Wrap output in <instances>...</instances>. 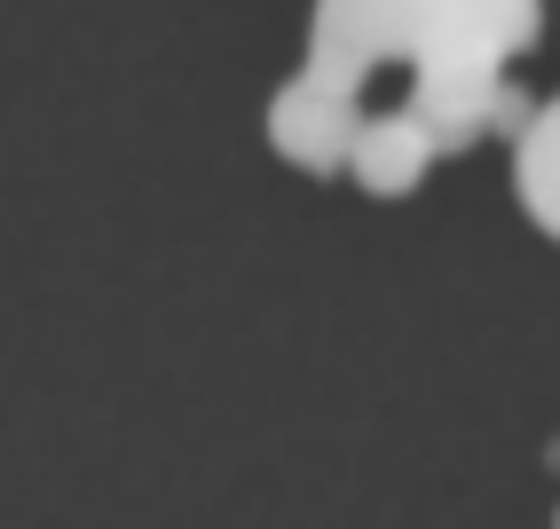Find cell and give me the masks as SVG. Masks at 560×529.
<instances>
[{
  "mask_svg": "<svg viewBox=\"0 0 560 529\" xmlns=\"http://www.w3.org/2000/svg\"><path fill=\"white\" fill-rule=\"evenodd\" d=\"M410 56V0H316L308 16V80L363 88L371 64Z\"/></svg>",
  "mask_w": 560,
  "mask_h": 529,
  "instance_id": "obj_1",
  "label": "cell"
},
{
  "mask_svg": "<svg viewBox=\"0 0 560 529\" xmlns=\"http://www.w3.org/2000/svg\"><path fill=\"white\" fill-rule=\"evenodd\" d=\"M545 32L537 16V0H410V56L402 64H419V56H521Z\"/></svg>",
  "mask_w": 560,
  "mask_h": 529,
  "instance_id": "obj_2",
  "label": "cell"
},
{
  "mask_svg": "<svg viewBox=\"0 0 560 529\" xmlns=\"http://www.w3.org/2000/svg\"><path fill=\"white\" fill-rule=\"evenodd\" d=\"M498 88H505V64H490V56H419L410 64V111L434 135V150H466L474 135H490Z\"/></svg>",
  "mask_w": 560,
  "mask_h": 529,
  "instance_id": "obj_3",
  "label": "cell"
},
{
  "mask_svg": "<svg viewBox=\"0 0 560 529\" xmlns=\"http://www.w3.org/2000/svg\"><path fill=\"white\" fill-rule=\"evenodd\" d=\"M355 127H363V111L348 88H324V80H284L269 95V142L284 150L292 166H308V174H331V166H348V150H355Z\"/></svg>",
  "mask_w": 560,
  "mask_h": 529,
  "instance_id": "obj_4",
  "label": "cell"
},
{
  "mask_svg": "<svg viewBox=\"0 0 560 529\" xmlns=\"http://www.w3.org/2000/svg\"><path fill=\"white\" fill-rule=\"evenodd\" d=\"M442 159L434 135L419 127V111H380V119H363L355 127V150H348V174L363 182L371 198H402V191H419V174Z\"/></svg>",
  "mask_w": 560,
  "mask_h": 529,
  "instance_id": "obj_5",
  "label": "cell"
},
{
  "mask_svg": "<svg viewBox=\"0 0 560 529\" xmlns=\"http://www.w3.org/2000/svg\"><path fill=\"white\" fill-rule=\"evenodd\" d=\"M513 191H521V206H529L537 230L560 238V95L537 103L529 135L513 142Z\"/></svg>",
  "mask_w": 560,
  "mask_h": 529,
  "instance_id": "obj_6",
  "label": "cell"
}]
</instances>
